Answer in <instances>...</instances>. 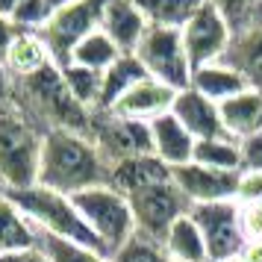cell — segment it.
<instances>
[{"mask_svg":"<svg viewBox=\"0 0 262 262\" xmlns=\"http://www.w3.org/2000/svg\"><path fill=\"white\" fill-rule=\"evenodd\" d=\"M50 15H53V9H50L48 0H21L12 9L9 21L24 33H38L50 21Z\"/></svg>","mask_w":262,"mask_h":262,"instance_id":"obj_32","label":"cell"},{"mask_svg":"<svg viewBox=\"0 0 262 262\" xmlns=\"http://www.w3.org/2000/svg\"><path fill=\"white\" fill-rule=\"evenodd\" d=\"M238 147H242V174L262 171V130L238 142Z\"/></svg>","mask_w":262,"mask_h":262,"instance_id":"obj_33","label":"cell"},{"mask_svg":"<svg viewBox=\"0 0 262 262\" xmlns=\"http://www.w3.org/2000/svg\"><path fill=\"white\" fill-rule=\"evenodd\" d=\"M12 92H15V80H12V74H9L6 68H3V65H0V106L12 100Z\"/></svg>","mask_w":262,"mask_h":262,"instance_id":"obj_38","label":"cell"},{"mask_svg":"<svg viewBox=\"0 0 262 262\" xmlns=\"http://www.w3.org/2000/svg\"><path fill=\"white\" fill-rule=\"evenodd\" d=\"M103 3L106 0H77L71 6H62V9H56L50 15V21L36 33L56 68H65L71 62L74 48L85 36H92L95 30H100Z\"/></svg>","mask_w":262,"mask_h":262,"instance_id":"obj_7","label":"cell"},{"mask_svg":"<svg viewBox=\"0 0 262 262\" xmlns=\"http://www.w3.org/2000/svg\"><path fill=\"white\" fill-rule=\"evenodd\" d=\"M171 115L191 133L194 142H206V139H224V121H221V106L212 103L209 97H203L194 89L177 92Z\"/></svg>","mask_w":262,"mask_h":262,"instance_id":"obj_13","label":"cell"},{"mask_svg":"<svg viewBox=\"0 0 262 262\" xmlns=\"http://www.w3.org/2000/svg\"><path fill=\"white\" fill-rule=\"evenodd\" d=\"M127 201H130L133 218H136V233L150 236L156 242H162L171 224L189 212V201L174 186V177L133 191Z\"/></svg>","mask_w":262,"mask_h":262,"instance_id":"obj_9","label":"cell"},{"mask_svg":"<svg viewBox=\"0 0 262 262\" xmlns=\"http://www.w3.org/2000/svg\"><path fill=\"white\" fill-rule=\"evenodd\" d=\"M194 144L198 142L191 139V133L171 112L150 121V147H154V156L159 162H165L168 168L189 165L194 159Z\"/></svg>","mask_w":262,"mask_h":262,"instance_id":"obj_16","label":"cell"},{"mask_svg":"<svg viewBox=\"0 0 262 262\" xmlns=\"http://www.w3.org/2000/svg\"><path fill=\"white\" fill-rule=\"evenodd\" d=\"M189 215L201 227L209 262H230L242 256V250L248 245V233L242 224V203L238 201L198 203V206H189Z\"/></svg>","mask_w":262,"mask_h":262,"instance_id":"obj_8","label":"cell"},{"mask_svg":"<svg viewBox=\"0 0 262 262\" xmlns=\"http://www.w3.org/2000/svg\"><path fill=\"white\" fill-rule=\"evenodd\" d=\"M48 65H53V62H50L41 38L36 33L18 30L12 38V45H9V50H6V56H3V68L12 74V80L33 77V74H38L41 68H48Z\"/></svg>","mask_w":262,"mask_h":262,"instance_id":"obj_21","label":"cell"},{"mask_svg":"<svg viewBox=\"0 0 262 262\" xmlns=\"http://www.w3.org/2000/svg\"><path fill=\"white\" fill-rule=\"evenodd\" d=\"M71 201L80 209L89 230L97 236L106 256H112L124 242L136 236V218H133L130 201L112 186H95L89 191L74 194Z\"/></svg>","mask_w":262,"mask_h":262,"instance_id":"obj_5","label":"cell"},{"mask_svg":"<svg viewBox=\"0 0 262 262\" xmlns=\"http://www.w3.org/2000/svg\"><path fill=\"white\" fill-rule=\"evenodd\" d=\"M162 248H165V253L174 262H209L203 233H201V227L191 221L189 212L171 224V230L162 238Z\"/></svg>","mask_w":262,"mask_h":262,"instance_id":"obj_23","label":"cell"},{"mask_svg":"<svg viewBox=\"0 0 262 262\" xmlns=\"http://www.w3.org/2000/svg\"><path fill=\"white\" fill-rule=\"evenodd\" d=\"M221 62L236 68L250 89H262V18L233 36Z\"/></svg>","mask_w":262,"mask_h":262,"instance_id":"obj_18","label":"cell"},{"mask_svg":"<svg viewBox=\"0 0 262 262\" xmlns=\"http://www.w3.org/2000/svg\"><path fill=\"white\" fill-rule=\"evenodd\" d=\"M9 198L36 224L38 233H48V236L65 238V242H74V245H83V248L103 253L97 236L89 230V224L83 221L80 209L74 206V201L68 194L50 191L45 186H33V189H24V191H9Z\"/></svg>","mask_w":262,"mask_h":262,"instance_id":"obj_4","label":"cell"},{"mask_svg":"<svg viewBox=\"0 0 262 262\" xmlns=\"http://www.w3.org/2000/svg\"><path fill=\"white\" fill-rule=\"evenodd\" d=\"M250 201H262V171L242 174V183H238V203H250Z\"/></svg>","mask_w":262,"mask_h":262,"instance_id":"obj_35","label":"cell"},{"mask_svg":"<svg viewBox=\"0 0 262 262\" xmlns=\"http://www.w3.org/2000/svg\"><path fill=\"white\" fill-rule=\"evenodd\" d=\"M221 121L230 139L245 142L262 130V89H248L221 103Z\"/></svg>","mask_w":262,"mask_h":262,"instance_id":"obj_19","label":"cell"},{"mask_svg":"<svg viewBox=\"0 0 262 262\" xmlns=\"http://www.w3.org/2000/svg\"><path fill=\"white\" fill-rule=\"evenodd\" d=\"M230 262H245V259H242V256H238V259H230Z\"/></svg>","mask_w":262,"mask_h":262,"instance_id":"obj_42","label":"cell"},{"mask_svg":"<svg viewBox=\"0 0 262 262\" xmlns=\"http://www.w3.org/2000/svg\"><path fill=\"white\" fill-rule=\"evenodd\" d=\"M109 183V162L97 150L92 136L71 130H48L41 144L38 183L59 194H80Z\"/></svg>","mask_w":262,"mask_h":262,"instance_id":"obj_1","label":"cell"},{"mask_svg":"<svg viewBox=\"0 0 262 262\" xmlns=\"http://www.w3.org/2000/svg\"><path fill=\"white\" fill-rule=\"evenodd\" d=\"M12 103L27 118L36 121L45 133L71 130V133H85L89 136V130H92V115L95 112H89L71 97L56 65H48L33 77L15 80Z\"/></svg>","mask_w":262,"mask_h":262,"instance_id":"obj_2","label":"cell"},{"mask_svg":"<svg viewBox=\"0 0 262 262\" xmlns=\"http://www.w3.org/2000/svg\"><path fill=\"white\" fill-rule=\"evenodd\" d=\"M206 3H212L215 9L227 18L233 36L248 30L253 21L262 18V0H206Z\"/></svg>","mask_w":262,"mask_h":262,"instance_id":"obj_31","label":"cell"},{"mask_svg":"<svg viewBox=\"0 0 262 262\" xmlns=\"http://www.w3.org/2000/svg\"><path fill=\"white\" fill-rule=\"evenodd\" d=\"M38 248L48 256V262H109V256L97 253V250L74 245V242H65V238H56V236H48V233H38Z\"/></svg>","mask_w":262,"mask_h":262,"instance_id":"obj_29","label":"cell"},{"mask_svg":"<svg viewBox=\"0 0 262 262\" xmlns=\"http://www.w3.org/2000/svg\"><path fill=\"white\" fill-rule=\"evenodd\" d=\"M109 262H174V259L165 253L162 242L136 233L130 242H124V245L109 256Z\"/></svg>","mask_w":262,"mask_h":262,"instance_id":"obj_30","label":"cell"},{"mask_svg":"<svg viewBox=\"0 0 262 262\" xmlns=\"http://www.w3.org/2000/svg\"><path fill=\"white\" fill-rule=\"evenodd\" d=\"M174 97H177L174 89H168V85L156 83V80H150V77H144L142 83L133 85L130 92L121 97L109 112L118 115V118H127V121L150 124V121H156L159 115H168V112H171Z\"/></svg>","mask_w":262,"mask_h":262,"instance_id":"obj_14","label":"cell"},{"mask_svg":"<svg viewBox=\"0 0 262 262\" xmlns=\"http://www.w3.org/2000/svg\"><path fill=\"white\" fill-rule=\"evenodd\" d=\"M0 262H48V256L41 253V248H30V250H12V253H0Z\"/></svg>","mask_w":262,"mask_h":262,"instance_id":"obj_37","label":"cell"},{"mask_svg":"<svg viewBox=\"0 0 262 262\" xmlns=\"http://www.w3.org/2000/svg\"><path fill=\"white\" fill-rule=\"evenodd\" d=\"M89 136L97 144V150L103 154V159L109 162V168L115 162L133 159V156L154 154V147H150V124L118 118L112 112H95Z\"/></svg>","mask_w":262,"mask_h":262,"instance_id":"obj_10","label":"cell"},{"mask_svg":"<svg viewBox=\"0 0 262 262\" xmlns=\"http://www.w3.org/2000/svg\"><path fill=\"white\" fill-rule=\"evenodd\" d=\"M189 89L201 92L203 97H209L212 103L221 106L224 100L242 95V92H248L250 85H248V80H245L236 68H230L227 62H209V65H201V68L191 71Z\"/></svg>","mask_w":262,"mask_h":262,"instance_id":"obj_20","label":"cell"},{"mask_svg":"<svg viewBox=\"0 0 262 262\" xmlns=\"http://www.w3.org/2000/svg\"><path fill=\"white\" fill-rule=\"evenodd\" d=\"M174 186L183 191V198L189 201V206L198 203H218V201H238V183L242 174H230V171H215V168L189 165L171 168Z\"/></svg>","mask_w":262,"mask_h":262,"instance_id":"obj_12","label":"cell"},{"mask_svg":"<svg viewBox=\"0 0 262 262\" xmlns=\"http://www.w3.org/2000/svg\"><path fill=\"white\" fill-rule=\"evenodd\" d=\"M180 33H183V45H186L191 68H201V65H209V62H221L227 48H230V41H233V30L227 24V18L206 0H203V6L191 15V21Z\"/></svg>","mask_w":262,"mask_h":262,"instance_id":"obj_11","label":"cell"},{"mask_svg":"<svg viewBox=\"0 0 262 262\" xmlns=\"http://www.w3.org/2000/svg\"><path fill=\"white\" fill-rule=\"evenodd\" d=\"M45 130L27 118L12 100L0 106V186L3 191H24L38 183Z\"/></svg>","mask_w":262,"mask_h":262,"instance_id":"obj_3","label":"cell"},{"mask_svg":"<svg viewBox=\"0 0 262 262\" xmlns=\"http://www.w3.org/2000/svg\"><path fill=\"white\" fill-rule=\"evenodd\" d=\"M15 33H18V27L9 21V15L0 12V65H3V56H6V50H9V45H12Z\"/></svg>","mask_w":262,"mask_h":262,"instance_id":"obj_36","label":"cell"},{"mask_svg":"<svg viewBox=\"0 0 262 262\" xmlns=\"http://www.w3.org/2000/svg\"><path fill=\"white\" fill-rule=\"evenodd\" d=\"M59 74L74 100L80 106H85L89 112H97V106H100V89H103V71H92V68L68 62L65 68H59Z\"/></svg>","mask_w":262,"mask_h":262,"instance_id":"obj_26","label":"cell"},{"mask_svg":"<svg viewBox=\"0 0 262 262\" xmlns=\"http://www.w3.org/2000/svg\"><path fill=\"white\" fill-rule=\"evenodd\" d=\"M242 259L245 262H262V238H250L245 250H242Z\"/></svg>","mask_w":262,"mask_h":262,"instance_id":"obj_39","label":"cell"},{"mask_svg":"<svg viewBox=\"0 0 262 262\" xmlns=\"http://www.w3.org/2000/svg\"><path fill=\"white\" fill-rule=\"evenodd\" d=\"M0 194H6V191H3V186H0Z\"/></svg>","mask_w":262,"mask_h":262,"instance_id":"obj_43","label":"cell"},{"mask_svg":"<svg viewBox=\"0 0 262 262\" xmlns=\"http://www.w3.org/2000/svg\"><path fill=\"white\" fill-rule=\"evenodd\" d=\"M133 56L142 62L144 74L156 83L168 85L174 92H186L191 85V62L183 45L180 30H165V27H147L142 36L139 48L133 50Z\"/></svg>","mask_w":262,"mask_h":262,"instance_id":"obj_6","label":"cell"},{"mask_svg":"<svg viewBox=\"0 0 262 262\" xmlns=\"http://www.w3.org/2000/svg\"><path fill=\"white\" fill-rule=\"evenodd\" d=\"M144 77H147V74H144L142 62L136 59L133 53L118 56V62L109 65L106 71H103V89H100V106H97V112H109L121 97L130 92L133 85L142 83Z\"/></svg>","mask_w":262,"mask_h":262,"instance_id":"obj_24","label":"cell"},{"mask_svg":"<svg viewBox=\"0 0 262 262\" xmlns=\"http://www.w3.org/2000/svg\"><path fill=\"white\" fill-rule=\"evenodd\" d=\"M38 248V230L9 194H0V253Z\"/></svg>","mask_w":262,"mask_h":262,"instance_id":"obj_22","label":"cell"},{"mask_svg":"<svg viewBox=\"0 0 262 262\" xmlns=\"http://www.w3.org/2000/svg\"><path fill=\"white\" fill-rule=\"evenodd\" d=\"M118 56H124L115 41L103 33V30H95L92 36H85L71 53L74 65H83V68H92V71H106L109 65H115Z\"/></svg>","mask_w":262,"mask_h":262,"instance_id":"obj_28","label":"cell"},{"mask_svg":"<svg viewBox=\"0 0 262 262\" xmlns=\"http://www.w3.org/2000/svg\"><path fill=\"white\" fill-rule=\"evenodd\" d=\"M147 21H144L142 9L133 0H106L103 3V15H100V30L106 33L121 53H133L139 48L142 36L147 33Z\"/></svg>","mask_w":262,"mask_h":262,"instance_id":"obj_15","label":"cell"},{"mask_svg":"<svg viewBox=\"0 0 262 262\" xmlns=\"http://www.w3.org/2000/svg\"><path fill=\"white\" fill-rule=\"evenodd\" d=\"M242 224H245L248 242L250 238H262V201L242 203Z\"/></svg>","mask_w":262,"mask_h":262,"instance_id":"obj_34","label":"cell"},{"mask_svg":"<svg viewBox=\"0 0 262 262\" xmlns=\"http://www.w3.org/2000/svg\"><path fill=\"white\" fill-rule=\"evenodd\" d=\"M50 3V9L56 12V9H62V6H71V3H77V0H48Z\"/></svg>","mask_w":262,"mask_h":262,"instance_id":"obj_41","label":"cell"},{"mask_svg":"<svg viewBox=\"0 0 262 262\" xmlns=\"http://www.w3.org/2000/svg\"><path fill=\"white\" fill-rule=\"evenodd\" d=\"M133 3L142 9L150 27H165V30H183L191 21V15L203 6V0H133Z\"/></svg>","mask_w":262,"mask_h":262,"instance_id":"obj_25","label":"cell"},{"mask_svg":"<svg viewBox=\"0 0 262 262\" xmlns=\"http://www.w3.org/2000/svg\"><path fill=\"white\" fill-rule=\"evenodd\" d=\"M198 165L215 168V171H230V174H242V147L236 139H206V142L194 144V159Z\"/></svg>","mask_w":262,"mask_h":262,"instance_id":"obj_27","label":"cell"},{"mask_svg":"<svg viewBox=\"0 0 262 262\" xmlns=\"http://www.w3.org/2000/svg\"><path fill=\"white\" fill-rule=\"evenodd\" d=\"M18 3H21V0H0V12H3V15H12V9L18 6Z\"/></svg>","mask_w":262,"mask_h":262,"instance_id":"obj_40","label":"cell"},{"mask_svg":"<svg viewBox=\"0 0 262 262\" xmlns=\"http://www.w3.org/2000/svg\"><path fill=\"white\" fill-rule=\"evenodd\" d=\"M162 180H171V168L165 162H159L154 154H147V156H133V159L115 162L109 168L106 186L121 191L124 198H130L133 191L144 189V186H154V183H162Z\"/></svg>","mask_w":262,"mask_h":262,"instance_id":"obj_17","label":"cell"}]
</instances>
